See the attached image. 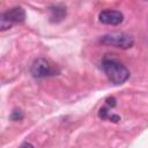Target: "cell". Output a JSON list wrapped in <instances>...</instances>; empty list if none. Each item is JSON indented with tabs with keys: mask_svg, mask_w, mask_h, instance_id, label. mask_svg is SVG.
I'll return each instance as SVG.
<instances>
[{
	"mask_svg": "<svg viewBox=\"0 0 148 148\" xmlns=\"http://www.w3.org/2000/svg\"><path fill=\"white\" fill-rule=\"evenodd\" d=\"M102 69L109 81L113 84H123L130 77L128 68L118 59L110 57L109 54L102 60Z\"/></svg>",
	"mask_w": 148,
	"mask_h": 148,
	"instance_id": "cell-1",
	"label": "cell"
},
{
	"mask_svg": "<svg viewBox=\"0 0 148 148\" xmlns=\"http://www.w3.org/2000/svg\"><path fill=\"white\" fill-rule=\"evenodd\" d=\"M99 42L104 45H111L114 47H119L123 50L130 49L134 44V39L131 35L125 32H111L102 36Z\"/></svg>",
	"mask_w": 148,
	"mask_h": 148,
	"instance_id": "cell-2",
	"label": "cell"
},
{
	"mask_svg": "<svg viewBox=\"0 0 148 148\" xmlns=\"http://www.w3.org/2000/svg\"><path fill=\"white\" fill-rule=\"evenodd\" d=\"M25 20V12L22 7H14L5 12L0 16V30L9 29L15 23H21Z\"/></svg>",
	"mask_w": 148,
	"mask_h": 148,
	"instance_id": "cell-3",
	"label": "cell"
},
{
	"mask_svg": "<svg viewBox=\"0 0 148 148\" xmlns=\"http://www.w3.org/2000/svg\"><path fill=\"white\" fill-rule=\"evenodd\" d=\"M30 72L32 74V76L37 77V79H42V77L54 75V69L52 68L50 62L44 58H37L32 62Z\"/></svg>",
	"mask_w": 148,
	"mask_h": 148,
	"instance_id": "cell-4",
	"label": "cell"
},
{
	"mask_svg": "<svg viewBox=\"0 0 148 148\" xmlns=\"http://www.w3.org/2000/svg\"><path fill=\"white\" fill-rule=\"evenodd\" d=\"M98 20L103 24H109V25H118L123 22L124 15L119 10H113V9H105L102 10L98 14Z\"/></svg>",
	"mask_w": 148,
	"mask_h": 148,
	"instance_id": "cell-5",
	"label": "cell"
},
{
	"mask_svg": "<svg viewBox=\"0 0 148 148\" xmlns=\"http://www.w3.org/2000/svg\"><path fill=\"white\" fill-rule=\"evenodd\" d=\"M50 12H51V15H50L51 22H59L66 16V8L60 7V6L50 7Z\"/></svg>",
	"mask_w": 148,
	"mask_h": 148,
	"instance_id": "cell-6",
	"label": "cell"
},
{
	"mask_svg": "<svg viewBox=\"0 0 148 148\" xmlns=\"http://www.w3.org/2000/svg\"><path fill=\"white\" fill-rule=\"evenodd\" d=\"M98 116H99L102 119H109V120H112V121H118V120H120L119 116H117V114H110L108 108H105V106L99 109Z\"/></svg>",
	"mask_w": 148,
	"mask_h": 148,
	"instance_id": "cell-7",
	"label": "cell"
},
{
	"mask_svg": "<svg viewBox=\"0 0 148 148\" xmlns=\"http://www.w3.org/2000/svg\"><path fill=\"white\" fill-rule=\"evenodd\" d=\"M22 118H23V112H22L21 110H17V109H15V110L12 112V114H10V119H12V120H15V121L21 120Z\"/></svg>",
	"mask_w": 148,
	"mask_h": 148,
	"instance_id": "cell-8",
	"label": "cell"
},
{
	"mask_svg": "<svg viewBox=\"0 0 148 148\" xmlns=\"http://www.w3.org/2000/svg\"><path fill=\"white\" fill-rule=\"evenodd\" d=\"M20 148H34V146L31 143H29V142H24V143H22L20 146Z\"/></svg>",
	"mask_w": 148,
	"mask_h": 148,
	"instance_id": "cell-9",
	"label": "cell"
}]
</instances>
